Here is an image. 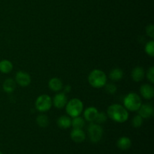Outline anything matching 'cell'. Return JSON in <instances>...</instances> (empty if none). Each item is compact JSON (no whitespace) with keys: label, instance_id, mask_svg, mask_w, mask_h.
Wrapping results in <instances>:
<instances>
[{"label":"cell","instance_id":"6da1fadb","mask_svg":"<svg viewBox=\"0 0 154 154\" xmlns=\"http://www.w3.org/2000/svg\"><path fill=\"white\" fill-rule=\"evenodd\" d=\"M106 114L108 117L118 123H125L129 119V111L120 104H112L108 106Z\"/></svg>","mask_w":154,"mask_h":154},{"label":"cell","instance_id":"7a4b0ae2","mask_svg":"<svg viewBox=\"0 0 154 154\" xmlns=\"http://www.w3.org/2000/svg\"><path fill=\"white\" fill-rule=\"evenodd\" d=\"M88 83L92 87L96 89H100L105 87V84H107V75L103 71L100 69H93L89 74Z\"/></svg>","mask_w":154,"mask_h":154},{"label":"cell","instance_id":"3957f363","mask_svg":"<svg viewBox=\"0 0 154 154\" xmlns=\"http://www.w3.org/2000/svg\"><path fill=\"white\" fill-rule=\"evenodd\" d=\"M65 108L68 115L73 118V117H78L82 114L84 111V103L80 99L73 98L68 101Z\"/></svg>","mask_w":154,"mask_h":154},{"label":"cell","instance_id":"277c9868","mask_svg":"<svg viewBox=\"0 0 154 154\" xmlns=\"http://www.w3.org/2000/svg\"><path fill=\"white\" fill-rule=\"evenodd\" d=\"M141 104V96L133 92L128 93L123 99V106L128 111H138Z\"/></svg>","mask_w":154,"mask_h":154},{"label":"cell","instance_id":"5b68a950","mask_svg":"<svg viewBox=\"0 0 154 154\" xmlns=\"http://www.w3.org/2000/svg\"><path fill=\"white\" fill-rule=\"evenodd\" d=\"M87 132L89 138L93 143H98L100 141L103 136V129L100 124H98L95 122L90 123L87 127Z\"/></svg>","mask_w":154,"mask_h":154},{"label":"cell","instance_id":"8992f818","mask_svg":"<svg viewBox=\"0 0 154 154\" xmlns=\"http://www.w3.org/2000/svg\"><path fill=\"white\" fill-rule=\"evenodd\" d=\"M35 108L39 112L44 113L49 111L52 107V99L47 94H42L36 99L35 102Z\"/></svg>","mask_w":154,"mask_h":154},{"label":"cell","instance_id":"52a82bcc","mask_svg":"<svg viewBox=\"0 0 154 154\" xmlns=\"http://www.w3.org/2000/svg\"><path fill=\"white\" fill-rule=\"evenodd\" d=\"M15 81L20 87H26L31 84V76L24 71H18L15 75Z\"/></svg>","mask_w":154,"mask_h":154},{"label":"cell","instance_id":"ba28073f","mask_svg":"<svg viewBox=\"0 0 154 154\" xmlns=\"http://www.w3.org/2000/svg\"><path fill=\"white\" fill-rule=\"evenodd\" d=\"M67 102V96L63 92V93H57L52 99L53 105L57 109H63V108H65Z\"/></svg>","mask_w":154,"mask_h":154},{"label":"cell","instance_id":"9c48e42d","mask_svg":"<svg viewBox=\"0 0 154 154\" xmlns=\"http://www.w3.org/2000/svg\"><path fill=\"white\" fill-rule=\"evenodd\" d=\"M140 95L147 100H150L154 96V88L150 84H142L140 87Z\"/></svg>","mask_w":154,"mask_h":154},{"label":"cell","instance_id":"30bf717a","mask_svg":"<svg viewBox=\"0 0 154 154\" xmlns=\"http://www.w3.org/2000/svg\"><path fill=\"white\" fill-rule=\"evenodd\" d=\"M138 112L143 119H149L153 116V108L150 104H141Z\"/></svg>","mask_w":154,"mask_h":154},{"label":"cell","instance_id":"8fae6325","mask_svg":"<svg viewBox=\"0 0 154 154\" xmlns=\"http://www.w3.org/2000/svg\"><path fill=\"white\" fill-rule=\"evenodd\" d=\"M98 113H99V111L96 107H88L84 111V119L85 120V121L93 123L96 120Z\"/></svg>","mask_w":154,"mask_h":154},{"label":"cell","instance_id":"7c38bea8","mask_svg":"<svg viewBox=\"0 0 154 154\" xmlns=\"http://www.w3.org/2000/svg\"><path fill=\"white\" fill-rule=\"evenodd\" d=\"M70 137L75 143H82L86 139V134L82 129H73L70 133Z\"/></svg>","mask_w":154,"mask_h":154},{"label":"cell","instance_id":"4fadbf2b","mask_svg":"<svg viewBox=\"0 0 154 154\" xmlns=\"http://www.w3.org/2000/svg\"><path fill=\"white\" fill-rule=\"evenodd\" d=\"M131 77L135 82H141L145 77L144 69L141 66H136L132 69L131 72Z\"/></svg>","mask_w":154,"mask_h":154},{"label":"cell","instance_id":"5bb4252c","mask_svg":"<svg viewBox=\"0 0 154 154\" xmlns=\"http://www.w3.org/2000/svg\"><path fill=\"white\" fill-rule=\"evenodd\" d=\"M48 87L51 91L60 92L63 90V84L61 79L58 78H52L48 82Z\"/></svg>","mask_w":154,"mask_h":154},{"label":"cell","instance_id":"9a60e30c","mask_svg":"<svg viewBox=\"0 0 154 154\" xmlns=\"http://www.w3.org/2000/svg\"><path fill=\"white\" fill-rule=\"evenodd\" d=\"M57 124L61 129H69L70 126H72V119L69 116L63 115L57 119Z\"/></svg>","mask_w":154,"mask_h":154},{"label":"cell","instance_id":"2e32d148","mask_svg":"<svg viewBox=\"0 0 154 154\" xmlns=\"http://www.w3.org/2000/svg\"><path fill=\"white\" fill-rule=\"evenodd\" d=\"M16 81H15V80L12 79V78H7V79H5L2 84L3 90L7 93H13L15 90V89H16Z\"/></svg>","mask_w":154,"mask_h":154},{"label":"cell","instance_id":"e0dca14e","mask_svg":"<svg viewBox=\"0 0 154 154\" xmlns=\"http://www.w3.org/2000/svg\"><path fill=\"white\" fill-rule=\"evenodd\" d=\"M117 145L120 150H128V149L130 148L131 145H132V141H131L130 138H128V137H121V138H119L118 141H117Z\"/></svg>","mask_w":154,"mask_h":154},{"label":"cell","instance_id":"ac0fdd59","mask_svg":"<svg viewBox=\"0 0 154 154\" xmlns=\"http://www.w3.org/2000/svg\"><path fill=\"white\" fill-rule=\"evenodd\" d=\"M123 78V72L120 68L111 69L109 73V78L113 81H119Z\"/></svg>","mask_w":154,"mask_h":154},{"label":"cell","instance_id":"d6986e66","mask_svg":"<svg viewBox=\"0 0 154 154\" xmlns=\"http://www.w3.org/2000/svg\"><path fill=\"white\" fill-rule=\"evenodd\" d=\"M13 63L8 60L0 61V72L3 74H8L13 70Z\"/></svg>","mask_w":154,"mask_h":154},{"label":"cell","instance_id":"ffe728a7","mask_svg":"<svg viewBox=\"0 0 154 154\" xmlns=\"http://www.w3.org/2000/svg\"><path fill=\"white\" fill-rule=\"evenodd\" d=\"M36 123H37L38 126H40L42 128H45L48 126L50 123L49 117L46 115V114H39L36 118Z\"/></svg>","mask_w":154,"mask_h":154},{"label":"cell","instance_id":"44dd1931","mask_svg":"<svg viewBox=\"0 0 154 154\" xmlns=\"http://www.w3.org/2000/svg\"><path fill=\"white\" fill-rule=\"evenodd\" d=\"M85 126V120L83 117H75L72 119V126L73 129H82Z\"/></svg>","mask_w":154,"mask_h":154},{"label":"cell","instance_id":"7402d4cb","mask_svg":"<svg viewBox=\"0 0 154 154\" xmlns=\"http://www.w3.org/2000/svg\"><path fill=\"white\" fill-rule=\"evenodd\" d=\"M144 51L148 56L151 57H154V42L153 39L146 43L144 46Z\"/></svg>","mask_w":154,"mask_h":154},{"label":"cell","instance_id":"603a6c76","mask_svg":"<svg viewBox=\"0 0 154 154\" xmlns=\"http://www.w3.org/2000/svg\"><path fill=\"white\" fill-rule=\"evenodd\" d=\"M105 90L108 94L109 95H114L117 93V86L115 85L113 83H108V84H106L105 85Z\"/></svg>","mask_w":154,"mask_h":154},{"label":"cell","instance_id":"cb8c5ba5","mask_svg":"<svg viewBox=\"0 0 154 154\" xmlns=\"http://www.w3.org/2000/svg\"><path fill=\"white\" fill-rule=\"evenodd\" d=\"M108 120V115L104 111H101V112L98 113V115L96 117L95 123H98V124H102V123H105Z\"/></svg>","mask_w":154,"mask_h":154},{"label":"cell","instance_id":"d4e9b609","mask_svg":"<svg viewBox=\"0 0 154 154\" xmlns=\"http://www.w3.org/2000/svg\"><path fill=\"white\" fill-rule=\"evenodd\" d=\"M143 122H144V119L141 117L140 115H136L132 118V125L133 127L135 128H139L142 126Z\"/></svg>","mask_w":154,"mask_h":154},{"label":"cell","instance_id":"484cf974","mask_svg":"<svg viewBox=\"0 0 154 154\" xmlns=\"http://www.w3.org/2000/svg\"><path fill=\"white\" fill-rule=\"evenodd\" d=\"M146 77H147V80L149 81V82L150 84H153L154 83V67L151 66L150 68H149L148 70H147V73H145Z\"/></svg>","mask_w":154,"mask_h":154},{"label":"cell","instance_id":"4316f807","mask_svg":"<svg viewBox=\"0 0 154 154\" xmlns=\"http://www.w3.org/2000/svg\"><path fill=\"white\" fill-rule=\"evenodd\" d=\"M146 34L148 37H150V38H154V26L153 24H150V25L147 26L146 27Z\"/></svg>","mask_w":154,"mask_h":154},{"label":"cell","instance_id":"83f0119b","mask_svg":"<svg viewBox=\"0 0 154 154\" xmlns=\"http://www.w3.org/2000/svg\"><path fill=\"white\" fill-rule=\"evenodd\" d=\"M63 93H70L71 90H72V87L70 85H66L63 87Z\"/></svg>","mask_w":154,"mask_h":154},{"label":"cell","instance_id":"f1b7e54d","mask_svg":"<svg viewBox=\"0 0 154 154\" xmlns=\"http://www.w3.org/2000/svg\"><path fill=\"white\" fill-rule=\"evenodd\" d=\"M0 154H3V153H2V152H1V151H0Z\"/></svg>","mask_w":154,"mask_h":154}]
</instances>
